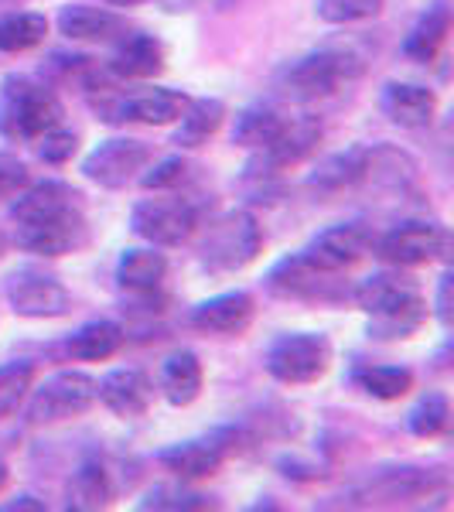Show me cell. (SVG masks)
Segmentation results:
<instances>
[{
	"label": "cell",
	"mask_w": 454,
	"mask_h": 512,
	"mask_svg": "<svg viewBox=\"0 0 454 512\" xmlns=\"http://www.w3.org/2000/svg\"><path fill=\"white\" fill-rule=\"evenodd\" d=\"M14 243H18V250L31 253V256L55 260V256L82 250V246L89 243V226L76 205V209H65L59 216H48L38 222H21L18 233H14Z\"/></svg>",
	"instance_id": "obj_14"
},
{
	"label": "cell",
	"mask_w": 454,
	"mask_h": 512,
	"mask_svg": "<svg viewBox=\"0 0 454 512\" xmlns=\"http://www.w3.org/2000/svg\"><path fill=\"white\" fill-rule=\"evenodd\" d=\"M117 499V485L113 475L106 472L103 461H82L79 472H72L69 489H65V506L76 512H96L113 506Z\"/></svg>",
	"instance_id": "obj_25"
},
{
	"label": "cell",
	"mask_w": 454,
	"mask_h": 512,
	"mask_svg": "<svg viewBox=\"0 0 454 512\" xmlns=\"http://www.w3.org/2000/svg\"><path fill=\"white\" fill-rule=\"evenodd\" d=\"M123 342H127V335H123L117 321L99 318V321H86L79 332H72L69 342H65V352L76 362H106L123 349Z\"/></svg>",
	"instance_id": "obj_28"
},
{
	"label": "cell",
	"mask_w": 454,
	"mask_h": 512,
	"mask_svg": "<svg viewBox=\"0 0 454 512\" xmlns=\"http://www.w3.org/2000/svg\"><path fill=\"white\" fill-rule=\"evenodd\" d=\"M188 106V96L164 86H140V89H113L103 86L93 99L96 117L110 127L120 123H147V127H168L181 117Z\"/></svg>",
	"instance_id": "obj_5"
},
{
	"label": "cell",
	"mask_w": 454,
	"mask_h": 512,
	"mask_svg": "<svg viewBox=\"0 0 454 512\" xmlns=\"http://www.w3.org/2000/svg\"><path fill=\"white\" fill-rule=\"evenodd\" d=\"M315 11L325 24H356L379 18L383 0H318Z\"/></svg>",
	"instance_id": "obj_39"
},
{
	"label": "cell",
	"mask_w": 454,
	"mask_h": 512,
	"mask_svg": "<svg viewBox=\"0 0 454 512\" xmlns=\"http://www.w3.org/2000/svg\"><path fill=\"white\" fill-rule=\"evenodd\" d=\"M373 233H369L362 222H338V226H328L321 229V233L311 239L308 256L311 263H318L321 270H335V274H345V270H352L359 260H366L369 253H373Z\"/></svg>",
	"instance_id": "obj_16"
},
{
	"label": "cell",
	"mask_w": 454,
	"mask_h": 512,
	"mask_svg": "<svg viewBox=\"0 0 454 512\" xmlns=\"http://www.w3.org/2000/svg\"><path fill=\"white\" fill-rule=\"evenodd\" d=\"M106 4H113V7H137V4H144V0H106Z\"/></svg>",
	"instance_id": "obj_46"
},
{
	"label": "cell",
	"mask_w": 454,
	"mask_h": 512,
	"mask_svg": "<svg viewBox=\"0 0 454 512\" xmlns=\"http://www.w3.org/2000/svg\"><path fill=\"white\" fill-rule=\"evenodd\" d=\"M291 117H284V110H277L274 103H253L246 110L236 113V123H233V144L236 147H246V151H260L274 140L284 123Z\"/></svg>",
	"instance_id": "obj_30"
},
{
	"label": "cell",
	"mask_w": 454,
	"mask_h": 512,
	"mask_svg": "<svg viewBox=\"0 0 454 512\" xmlns=\"http://www.w3.org/2000/svg\"><path fill=\"white\" fill-rule=\"evenodd\" d=\"M263 366L284 386L318 383L332 369V342L321 332H287L274 338Z\"/></svg>",
	"instance_id": "obj_7"
},
{
	"label": "cell",
	"mask_w": 454,
	"mask_h": 512,
	"mask_svg": "<svg viewBox=\"0 0 454 512\" xmlns=\"http://www.w3.org/2000/svg\"><path fill=\"white\" fill-rule=\"evenodd\" d=\"M267 294L280 301H308V304H335L345 297V287L335 270H321L304 253H291L277 260L263 277Z\"/></svg>",
	"instance_id": "obj_8"
},
{
	"label": "cell",
	"mask_w": 454,
	"mask_h": 512,
	"mask_svg": "<svg viewBox=\"0 0 454 512\" xmlns=\"http://www.w3.org/2000/svg\"><path fill=\"white\" fill-rule=\"evenodd\" d=\"M379 110L390 117V123L403 130H424L437 117V96L417 82H386L379 93Z\"/></svg>",
	"instance_id": "obj_19"
},
{
	"label": "cell",
	"mask_w": 454,
	"mask_h": 512,
	"mask_svg": "<svg viewBox=\"0 0 454 512\" xmlns=\"http://www.w3.org/2000/svg\"><path fill=\"white\" fill-rule=\"evenodd\" d=\"M226 123V103L222 99H188V106L178 117V130H175V144L178 147H202L209 144L212 137L219 134V127Z\"/></svg>",
	"instance_id": "obj_27"
},
{
	"label": "cell",
	"mask_w": 454,
	"mask_h": 512,
	"mask_svg": "<svg viewBox=\"0 0 454 512\" xmlns=\"http://www.w3.org/2000/svg\"><path fill=\"white\" fill-rule=\"evenodd\" d=\"M202 383H205V373H202V362H198L195 352L181 349L164 359L161 393L171 407H192L198 396H202Z\"/></svg>",
	"instance_id": "obj_26"
},
{
	"label": "cell",
	"mask_w": 454,
	"mask_h": 512,
	"mask_svg": "<svg viewBox=\"0 0 454 512\" xmlns=\"http://www.w3.org/2000/svg\"><path fill=\"white\" fill-rule=\"evenodd\" d=\"M62 99L31 76H4L0 82V137L35 140L62 123Z\"/></svg>",
	"instance_id": "obj_3"
},
{
	"label": "cell",
	"mask_w": 454,
	"mask_h": 512,
	"mask_svg": "<svg viewBox=\"0 0 454 512\" xmlns=\"http://www.w3.org/2000/svg\"><path fill=\"white\" fill-rule=\"evenodd\" d=\"M198 205L188 198H144L130 209V229L151 246H185L198 233Z\"/></svg>",
	"instance_id": "obj_9"
},
{
	"label": "cell",
	"mask_w": 454,
	"mask_h": 512,
	"mask_svg": "<svg viewBox=\"0 0 454 512\" xmlns=\"http://www.w3.org/2000/svg\"><path fill=\"white\" fill-rule=\"evenodd\" d=\"M35 386V362L14 359L0 366V420L14 417Z\"/></svg>",
	"instance_id": "obj_37"
},
{
	"label": "cell",
	"mask_w": 454,
	"mask_h": 512,
	"mask_svg": "<svg viewBox=\"0 0 454 512\" xmlns=\"http://www.w3.org/2000/svg\"><path fill=\"white\" fill-rule=\"evenodd\" d=\"M59 35L69 41H117L127 35V21L120 14L106 11V7H89V4H65L59 11Z\"/></svg>",
	"instance_id": "obj_23"
},
{
	"label": "cell",
	"mask_w": 454,
	"mask_h": 512,
	"mask_svg": "<svg viewBox=\"0 0 454 512\" xmlns=\"http://www.w3.org/2000/svg\"><path fill=\"white\" fill-rule=\"evenodd\" d=\"M164 277H168V256L161 246H130L117 260V284L130 297L158 294Z\"/></svg>",
	"instance_id": "obj_21"
},
{
	"label": "cell",
	"mask_w": 454,
	"mask_h": 512,
	"mask_svg": "<svg viewBox=\"0 0 454 512\" xmlns=\"http://www.w3.org/2000/svg\"><path fill=\"white\" fill-rule=\"evenodd\" d=\"M263 253V229L260 219L246 209H233L216 222H209L205 239L198 246V263H202L209 274H236L246 270L253 260Z\"/></svg>",
	"instance_id": "obj_4"
},
{
	"label": "cell",
	"mask_w": 454,
	"mask_h": 512,
	"mask_svg": "<svg viewBox=\"0 0 454 512\" xmlns=\"http://www.w3.org/2000/svg\"><path fill=\"white\" fill-rule=\"evenodd\" d=\"M437 321L444 328L451 325V274H444L441 284H437Z\"/></svg>",
	"instance_id": "obj_42"
},
{
	"label": "cell",
	"mask_w": 454,
	"mask_h": 512,
	"mask_svg": "<svg viewBox=\"0 0 454 512\" xmlns=\"http://www.w3.org/2000/svg\"><path fill=\"white\" fill-rule=\"evenodd\" d=\"M448 424H451V403L444 393H424L407 414V431L414 437H424V441L441 437L448 431Z\"/></svg>",
	"instance_id": "obj_35"
},
{
	"label": "cell",
	"mask_w": 454,
	"mask_h": 512,
	"mask_svg": "<svg viewBox=\"0 0 454 512\" xmlns=\"http://www.w3.org/2000/svg\"><path fill=\"white\" fill-rule=\"evenodd\" d=\"M253 315H257V301L250 291H226L195 304L192 328L205 335H243L253 325Z\"/></svg>",
	"instance_id": "obj_18"
},
{
	"label": "cell",
	"mask_w": 454,
	"mask_h": 512,
	"mask_svg": "<svg viewBox=\"0 0 454 512\" xmlns=\"http://www.w3.org/2000/svg\"><path fill=\"white\" fill-rule=\"evenodd\" d=\"M352 383L373 400L393 403L414 390V373L407 366H356L352 369Z\"/></svg>",
	"instance_id": "obj_33"
},
{
	"label": "cell",
	"mask_w": 454,
	"mask_h": 512,
	"mask_svg": "<svg viewBox=\"0 0 454 512\" xmlns=\"http://www.w3.org/2000/svg\"><path fill=\"white\" fill-rule=\"evenodd\" d=\"M417 178V164L407 151L396 147H366V175L362 185H379V188H407Z\"/></svg>",
	"instance_id": "obj_31"
},
{
	"label": "cell",
	"mask_w": 454,
	"mask_h": 512,
	"mask_svg": "<svg viewBox=\"0 0 454 512\" xmlns=\"http://www.w3.org/2000/svg\"><path fill=\"white\" fill-rule=\"evenodd\" d=\"M352 297H356L362 315H369L366 332L376 342H400V338L417 335L431 315L420 280L414 274H403V267L366 277L352 291Z\"/></svg>",
	"instance_id": "obj_1"
},
{
	"label": "cell",
	"mask_w": 454,
	"mask_h": 512,
	"mask_svg": "<svg viewBox=\"0 0 454 512\" xmlns=\"http://www.w3.org/2000/svg\"><path fill=\"white\" fill-rule=\"evenodd\" d=\"M376 256L390 267H420V263H434L451 250L448 226L431 219H407L393 226L379 243H373Z\"/></svg>",
	"instance_id": "obj_10"
},
{
	"label": "cell",
	"mask_w": 454,
	"mask_h": 512,
	"mask_svg": "<svg viewBox=\"0 0 454 512\" xmlns=\"http://www.w3.org/2000/svg\"><path fill=\"white\" fill-rule=\"evenodd\" d=\"M0 509H7V512H18V509H35V512H41V509H45V502L35 499V495H18V499H14V502H7V506H0Z\"/></svg>",
	"instance_id": "obj_43"
},
{
	"label": "cell",
	"mask_w": 454,
	"mask_h": 512,
	"mask_svg": "<svg viewBox=\"0 0 454 512\" xmlns=\"http://www.w3.org/2000/svg\"><path fill=\"white\" fill-rule=\"evenodd\" d=\"M448 31H451V11L444 4H434L420 14V21L414 24V31L403 41V55L414 62H434L437 52L444 48L448 41Z\"/></svg>",
	"instance_id": "obj_32"
},
{
	"label": "cell",
	"mask_w": 454,
	"mask_h": 512,
	"mask_svg": "<svg viewBox=\"0 0 454 512\" xmlns=\"http://www.w3.org/2000/svg\"><path fill=\"white\" fill-rule=\"evenodd\" d=\"M195 164L188 158H181V154H171V158L158 161L154 168H144L140 171V188H147V192H175V188L185 185L188 178H192Z\"/></svg>",
	"instance_id": "obj_38"
},
{
	"label": "cell",
	"mask_w": 454,
	"mask_h": 512,
	"mask_svg": "<svg viewBox=\"0 0 454 512\" xmlns=\"http://www.w3.org/2000/svg\"><path fill=\"white\" fill-rule=\"evenodd\" d=\"M236 451L233 434L222 431L212 437H195V441L171 444L158 454V465L171 472L181 482H198V478H212L226 465V458Z\"/></svg>",
	"instance_id": "obj_15"
},
{
	"label": "cell",
	"mask_w": 454,
	"mask_h": 512,
	"mask_svg": "<svg viewBox=\"0 0 454 512\" xmlns=\"http://www.w3.org/2000/svg\"><path fill=\"white\" fill-rule=\"evenodd\" d=\"M164 69V45L154 35L134 31L117 38V52L106 62L113 79H154Z\"/></svg>",
	"instance_id": "obj_22"
},
{
	"label": "cell",
	"mask_w": 454,
	"mask_h": 512,
	"mask_svg": "<svg viewBox=\"0 0 454 512\" xmlns=\"http://www.w3.org/2000/svg\"><path fill=\"white\" fill-rule=\"evenodd\" d=\"M444 475L437 472H424V468H393V472H383L376 482H369L366 489H359L362 502L373 506V502H383V506H403L410 499H424L434 489H444Z\"/></svg>",
	"instance_id": "obj_20"
},
{
	"label": "cell",
	"mask_w": 454,
	"mask_h": 512,
	"mask_svg": "<svg viewBox=\"0 0 454 512\" xmlns=\"http://www.w3.org/2000/svg\"><path fill=\"white\" fill-rule=\"evenodd\" d=\"M96 407V376L82 369H62L45 383L31 386L28 393V420L35 427L65 424V420L86 417Z\"/></svg>",
	"instance_id": "obj_6"
},
{
	"label": "cell",
	"mask_w": 454,
	"mask_h": 512,
	"mask_svg": "<svg viewBox=\"0 0 454 512\" xmlns=\"http://www.w3.org/2000/svg\"><path fill=\"white\" fill-rule=\"evenodd\" d=\"M28 185V168L14 154H0V198H14Z\"/></svg>",
	"instance_id": "obj_41"
},
{
	"label": "cell",
	"mask_w": 454,
	"mask_h": 512,
	"mask_svg": "<svg viewBox=\"0 0 454 512\" xmlns=\"http://www.w3.org/2000/svg\"><path fill=\"white\" fill-rule=\"evenodd\" d=\"M362 72H366V65L349 48H318V52L287 62L274 76V86L280 96L294 99V103H311V99L342 93Z\"/></svg>",
	"instance_id": "obj_2"
},
{
	"label": "cell",
	"mask_w": 454,
	"mask_h": 512,
	"mask_svg": "<svg viewBox=\"0 0 454 512\" xmlns=\"http://www.w3.org/2000/svg\"><path fill=\"white\" fill-rule=\"evenodd\" d=\"M154 151L151 144L137 137H110L103 144H96L93 151L82 158V175H86L99 188H127L130 181L140 178V171L151 164Z\"/></svg>",
	"instance_id": "obj_11"
},
{
	"label": "cell",
	"mask_w": 454,
	"mask_h": 512,
	"mask_svg": "<svg viewBox=\"0 0 454 512\" xmlns=\"http://www.w3.org/2000/svg\"><path fill=\"white\" fill-rule=\"evenodd\" d=\"M96 400L103 403L110 414L123 420L144 417L154 403V383L144 369L137 366H120L103 379H96Z\"/></svg>",
	"instance_id": "obj_17"
},
{
	"label": "cell",
	"mask_w": 454,
	"mask_h": 512,
	"mask_svg": "<svg viewBox=\"0 0 454 512\" xmlns=\"http://www.w3.org/2000/svg\"><path fill=\"white\" fill-rule=\"evenodd\" d=\"M4 297L14 315L35 318V321L62 318V315H69V308H72V294L65 291L62 280L45 274V270H38V267L14 270L4 284Z\"/></svg>",
	"instance_id": "obj_12"
},
{
	"label": "cell",
	"mask_w": 454,
	"mask_h": 512,
	"mask_svg": "<svg viewBox=\"0 0 454 512\" xmlns=\"http://www.w3.org/2000/svg\"><path fill=\"white\" fill-rule=\"evenodd\" d=\"M7 482H11V468H7V461L0 458V492L7 489Z\"/></svg>",
	"instance_id": "obj_45"
},
{
	"label": "cell",
	"mask_w": 454,
	"mask_h": 512,
	"mask_svg": "<svg viewBox=\"0 0 454 512\" xmlns=\"http://www.w3.org/2000/svg\"><path fill=\"white\" fill-rule=\"evenodd\" d=\"M79 205V192L65 181H38V185H24L18 195H14L11 205V219L18 222H38L48 216H59L65 209H76Z\"/></svg>",
	"instance_id": "obj_24"
},
{
	"label": "cell",
	"mask_w": 454,
	"mask_h": 512,
	"mask_svg": "<svg viewBox=\"0 0 454 512\" xmlns=\"http://www.w3.org/2000/svg\"><path fill=\"white\" fill-rule=\"evenodd\" d=\"M362 175H366V147H349V151L321 158L318 168L308 175V185L318 192H345V188L362 185Z\"/></svg>",
	"instance_id": "obj_29"
},
{
	"label": "cell",
	"mask_w": 454,
	"mask_h": 512,
	"mask_svg": "<svg viewBox=\"0 0 454 512\" xmlns=\"http://www.w3.org/2000/svg\"><path fill=\"white\" fill-rule=\"evenodd\" d=\"M195 4H202V0H164L168 11H192Z\"/></svg>",
	"instance_id": "obj_44"
},
{
	"label": "cell",
	"mask_w": 454,
	"mask_h": 512,
	"mask_svg": "<svg viewBox=\"0 0 454 512\" xmlns=\"http://www.w3.org/2000/svg\"><path fill=\"white\" fill-rule=\"evenodd\" d=\"M48 35V18L38 11H18L0 18V52L18 55L38 48Z\"/></svg>",
	"instance_id": "obj_34"
},
{
	"label": "cell",
	"mask_w": 454,
	"mask_h": 512,
	"mask_svg": "<svg viewBox=\"0 0 454 512\" xmlns=\"http://www.w3.org/2000/svg\"><path fill=\"white\" fill-rule=\"evenodd\" d=\"M137 509H158V512H202V509H219V502L205 492L185 489V485H154L144 499L137 502Z\"/></svg>",
	"instance_id": "obj_36"
},
{
	"label": "cell",
	"mask_w": 454,
	"mask_h": 512,
	"mask_svg": "<svg viewBox=\"0 0 454 512\" xmlns=\"http://www.w3.org/2000/svg\"><path fill=\"white\" fill-rule=\"evenodd\" d=\"M318 144H321V123L311 117H291L267 147L253 151L250 164H246V175L274 178L280 171L301 164L304 158H311L318 151Z\"/></svg>",
	"instance_id": "obj_13"
},
{
	"label": "cell",
	"mask_w": 454,
	"mask_h": 512,
	"mask_svg": "<svg viewBox=\"0 0 454 512\" xmlns=\"http://www.w3.org/2000/svg\"><path fill=\"white\" fill-rule=\"evenodd\" d=\"M35 151L45 164H69L79 151V137L72 134V130H62V123H59V127L35 137Z\"/></svg>",
	"instance_id": "obj_40"
}]
</instances>
